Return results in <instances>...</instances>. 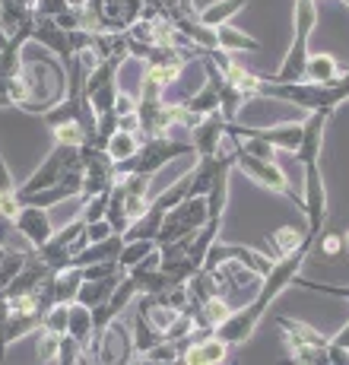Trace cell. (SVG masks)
I'll list each match as a JSON object with an SVG mask.
<instances>
[{"mask_svg":"<svg viewBox=\"0 0 349 365\" xmlns=\"http://www.w3.org/2000/svg\"><path fill=\"white\" fill-rule=\"evenodd\" d=\"M19 4H26V6H35V4H38V0H19Z\"/></svg>","mask_w":349,"mask_h":365,"instance_id":"obj_42","label":"cell"},{"mask_svg":"<svg viewBox=\"0 0 349 365\" xmlns=\"http://www.w3.org/2000/svg\"><path fill=\"white\" fill-rule=\"evenodd\" d=\"M115 111H118V121H121V118L137 115V99H134V96H127V93H121V96H118Z\"/></svg>","mask_w":349,"mask_h":365,"instance_id":"obj_36","label":"cell"},{"mask_svg":"<svg viewBox=\"0 0 349 365\" xmlns=\"http://www.w3.org/2000/svg\"><path fill=\"white\" fill-rule=\"evenodd\" d=\"M343 242H346V251H349V232H343Z\"/></svg>","mask_w":349,"mask_h":365,"instance_id":"obj_43","label":"cell"},{"mask_svg":"<svg viewBox=\"0 0 349 365\" xmlns=\"http://www.w3.org/2000/svg\"><path fill=\"white\" fill-rule=\"evenodd\" d=\"M181 156H197L191 140H184V137H146L143 143H140L137 156L118 165V175H146V178H152L159 168H165L172 159H181Z\"/></svg>","mask_w":349,"mask_h":365,"instance_id":"obj_4","label":"cell"},{"mask_svg":"<svg viewBox=\"0 0 349 365\" xmlns=\"http://www.w3.org/2000/svg\"><path fill=\"white\" fill-rule=\"evenodd\" d=\"M152 251H159V242H152V238H140V242H124V251L121 257H118V264H121V270H134L140 261H146V257L152 255Z\"/></svg>","mask_w":349,"mask_h":365,"instance_id":"obj_28","label":"cell"},{"mask_svg":"<svg viewBox=\"0 0 349 365\" xmlns=\"http://www.w3.org/2000/svg\"><path fill=\"white\" fill-rule=\"evenodd\" d=\"M174 365H187V362H184V359H178V362H174Z\"/></svg>","mask_w":349,"mask_h":365,"instance_id":"obj_44","label":"cell"},{"mask_svg":"<svg viewBox=\"0 0 349 365\" xmlns=\"http://www.w3.org/2000/svg\"><path fill=\"white\" fill-rule=\"evenodd\" d=\"M6 255H10V248H4V242H0V270H4V261H6Z\"/></svg>","mask_w":349,"mask_h":365,"instance_id":"obj_40","label":"cell"},{"mask_svg":"<svg viewBox=\"0 0 349 365\" xmlns=\"http://www.w3.org/2000/svg\"><path fill=\"white\" fill-rule=\"evenodd\" d=\"M121 277H124V273H118V277H108V279H93V283H83L76 302H83L86 308H102L105 302L115 296V289H118V283H121Z\"/></svg>","mask_w":349,"mask_h":365,"instance_id":"obj_21","label":"cell"},{"mask_svg":"<svg viewBox=\"0 0 349 365\" xmlns=\"http://www.w3.org/2000/svg\"><path fill=\"white\" fill-rule=\"evenodd\" d=\"M26 261H29V251H10L4 261V270H0V289H4L6 283H10L13 277H16L19 270L26 267Z\"/></svg>","mask_w":349,"mask_h":365,"instance_id":"obj_30","label":"cell"},{"mask_svg":"<svg viewBox=\"0 0 349 365\" xmlns=\"http://www.w3.org/2000/svg\"><path fill=\"white\" fill-rule=\"evenodd\" d=\"M343 4H346V6H349V0H343Z\"/></svg>","mask_w":349,"mask_h":365,"instance_id":"obj_46","label":"cell"},{"mask_svg":"<svg viewBox=\"0 0 349 365\" xmlns=\"http://www.w3.org/2000/svg\"><path fill=\"white\" fill-rule=\"evenodd\" d=\"M86 226H89V222L83 220L80 213H76L73 220L67 222V226H61L58 232L48 238L45 245H41V248H38V257H41V261H45L48 267H51L54 273H61V270H67V267H73V257L89 245ZM32 251H35V248H32Z\"/></svg>","mask_w":349,"mask_h":365,"instance_id":"obj_8","label":"cell"},{"mask_svg":"<svg viewBox=\"0 0 349 365\" xmlns=\"http://www.w3.org/2000/svg\"><path fill=\"white\" fill-rule=\"evenodd\" d=\"M330 343H337V346H343V349H349V321H346V324H343V327H340V331H337V334H333V336H330Z\"/></svg>","mask_w":349,"mask_h":365,"instance_id":"obj_38","label":"cell"},{"mask_svg":"<svg viewBox=\"0 0 349 365\" xmlns=\"http://www.w3.org/2000/svg\"><path fill=\"white\" fill-rule=\"evenodd\" d=\"M314 248L321 251L324 257H337L340 251H346V242H343V232H330V235H321Z\"/></svg>","mask_w":349,"mask_h":365,"instance_id":"obj_31","label":"cell"},{"mask_svg":"<svg viewBox=\"0 0 349 365\" xmlns=\"http://www.w3.org/2000/svg\"><path fill=\"white\" fill-rule=\"evenodd\" d=\"M229 365H239V362H229Z\"/></svg>","mask_w":349,"mask_h":365,"instance_id":"obj_47","label":"cell"},{"mask_svg":"<svg viewBox=\"0 0 349 365\" xmlns=\"http://www.w3.org/2000/svg\"><path fill=\"white\" fill-rule=\"evenodd\" d=\"M143 0H86L83 29L86 32H127L143 16Z\"/></svg>","mask_w":349,"mask_h":365,"instance_id":"obj_5","label":"cell"},{"mask_svg":"<svg viewBox=\"0 0 349 365\" xmlns=\"http://www.w3.org/2000/svg\"><path fill=\"white\" fill-rule=\"evenodd\" d=\"M279 331H283V346H286V356L289 362H298V365H308L318 353L327 349V336L318 331V327L305 324V321H296V318H276Z\"/></svg>","mask_w":349,"mask_h":365,"instance_id":"obj_11","label":"cell"},{"mask_svg":"<svg viewBox=\"0 0 349 365\" xmlns=\"http://www.w3.org/2000/svg\"><path fill=\"white\" fill-rule=\"evenodd\" d=\"M232 163H235V172H241L244 178H251L254 185L279 194V197L292 200L305 213V197H298V194L289 187V178H286V172L276 165V159H257V156H251L248 150H241V146L235 143L232 146Z\"/></svg>","mask_w":349,"mask_h":365,"instance_id":"obj_6","label":"cell"},{"mask_svg":"<svg viewBox=\"0 0 349 365\" xmlns=\"http://www.w3.org/2000/svg\"><path fill=\"white\" fill-rule=\"evenodd\" d=\"M13 229H16L35 251L54 235L51 216H48V210H41V207H23L16 216H13Z\"/></svg>","mask_w":349,"mask_h":365,"instance_id":"obj_15","label":"cell"},{"mask_svg":"<svg viewBox=\"0 0 349 365\" xmlns=\"http://www.w3.org/2000/svg\"><path fill=\"white\" fill-rule=\"evenodd\" d=\"M67 327H70V305H54L41 321V331H51L58 336H67Z\"/></svg>","mask_w":349,"mask_h":365,"instance_id":"obj_29","label":"cell"},{"mask_svg":"<svg viewBox=\"0 0 349 365\" xmlns=\"http://www.w3.org/2000/svg\"><path fill=\"white\" fill-rule=\"evenodd\" d=\"M124 251V235H111L105 242H93L73 257V267H89V264H105V261H118Z\"/></svg>","mask_w":349,"mask_h":365,"instance_id":"obj_19","label":"cell"},{"mask_svg":"<svg viewBox=\"0 0 349 365\" xmlns=\"http://www.w3.org/2000/svg\"><path fill=\"white\" fill-rule=\"evenodd\" d=\"M343 76L337 58L333 54H311L308 64H305V80L308 83H337Z\"/></svg>","mask_w":349,"mask_h":365,"instance_id":"obj_22","label":"cell"},{"mask_svg":"<svg viewBox=\"0 0 349 365\" xmlns=\"http://www.w3.org/2000/svg\"><path fill=\"white\" fill-rule=\"evenodd\" d=\"M86 235H89V245H93V242H105V238H111L115 235V229H111L108 220H99V222H89Z\"/></svg>","mask_w":349,"mask_h":365,"instance_id":"obj_34","label":"cell"},{"mask_svg":"<svg viewBox=\"0 0 349 365\" xmlns=\"http://www.w3.org/2000/svg\"><path fill=\"white\" fill-rule=\"evenodd\" d=\"M80 286H83V270L80 267H67V270L54 273V299H58V305H70V302H76Z\"/></svg>","mask_w":349,"mask_h":365,"instance_id":"obj_26","label":"cell"},{"mask_svg":"<svg viewBox=\"0 0 349 365\" xmlns=\"http://www.w3.org/2000/svg\"><path fill=\"white\" fill-rule=\"evenodd\" d=\"M10 226H13V222H6V220H0V242H4V235H6V232H10Z\"/></svg>","mask_w":349,"mask_h":365,"instance_id":"obj_39","label":"cell"},{"mask_svg":"<svg viewBox=\"0 0 349 365\" xmlns=\"http://www.w3.org/2000/svg\"><path fill=\"white\" fill-rule=\"evenodd\" d=\"M216 41H219V48L222 51H229V54H235V51H261V41L251 38L248 32L235 29L232 23H226V26L216 29Z\"/></svg>","mask_w":349,"mask_h":365,"instance_id":"obj_23","label":"cell"},{"mask_svg":"<svg viewBox=\"0 0 349 365\" xmlns=\"http://www.w3.org/2000/svg\"><path fill=\"white\" fill-rule=\"evenodd\" d=\"M305 226L311 232L324 235V222H327V187H324V175L321 165L305 168Z\"/></svg>","mask_w":349,"mask_h":365,"instance_id":"obj_13","label":"cell"},{"mask_svg":"<svg viewBox=\"0 0 349 365\" xmlns=\"http://www.w3.org/2000/svg\"><path fill=\"white\" fill-rule=\"evenodd\" d=\"M248 4L251 0H213V4L200 13V23L209 26V29H219V26H226L229 19H232L239 10H244Z\"/></svg>","mask_w":349,"mask_h":365,"instance_id":"obj_25","label":"cell"},{"mask_svg":"<svg viewBox=\"0 0 349 365\" xmlns=\"http://www.w3.org/2000/svg\"><path fill=\"white\" fill-rule=\"evenodd\" d=\"M257 96H267V99H283L292 102L298 108H305L308 115H327L330 118L337 111V105H343L349 99V70L340 76L337 83H267L261 76V89Z\"/></svg>","mask_w":349,"mask_h":365,"instance_id":"obj_2","label":"cell"},{"mask_svg":"<svg viewBox=\"0 0 349 365\" xmlns=\"http://www.w3.org/2000/svg\"><path fill=\"white\" fill-rule=\"evenodd\" d=\"M67 336L83 349V356L93 353V343H95L93 308H86L83 302H70V327H67Z\"/></svg>","mask_w":349,"mask_h":365,"instance_id":"obj_17","label":"cell"},{"mask_svg":"<svg viewBox=\"0 0 349 365\" xmlns=\"http://www.w3.org/2000/svg\"><path fill=\"white\" fill-rule=\"evenodd\" d=\"M292 19H296L292 23V45L276 73L264 76L267 83H302L305 80V64L311 58L308 41H311V32L318 29V0H296Z\"/></svg>","mask_w":349,"mask_h":365,"instance_id":"obj_3","label":"cell"},{"mask_svg":"<svg viewBox=\"0 0 349 365\" xmlns=\"http://www.w3.org/2000/svg\"><path fill=\"white\" fill-rule=\"evenodd\" d=\"M41 365H58V362H41Z\"/></svg>","mask_w":349,"mask_h":365,"instance_id":"obj_45","label":"cell"},{"mask_svg":"<svg viewBox=\"0 0 349 365\" xmlns=\"http://www.w3.org/2000/svg\"><path fill=\"white\" fill-rule=\"evenodd\" d=\"M140 143H143V133H130V130H118L115 137L105 143V153H108L111 159H115L118 165L127 163V159H134L140 153Z\"/></svg>","mask_w":349,"mask_h":365,"instance_id":"obj_24","label":"cell"},{"mask_svg":"<svg viewBox=\"0 0 349 365\" xmlns=\"http://www.w3.org/2000/svg\"><path fill=\"white\" fill-rule=\"evenodd\" d=\"M0 4H4V0H0Z\"/></svg>","mask_w":349,"mask_h":365,"instance_id":"obj_48","label":"cell"},{"mask_svg":"<svg viewBox=\"0 0 349 365\" xmlns=\"http://www.w3.org/2000/svg\"><path fill=\"white\" fill-rule=\"evenodd\" d=\"M302 238H305V229H292V226L276 229V232L270 235V257H274V261H279V257L292 255V251L302 245Z\"/></svg>","mask_w":349,"mask_h":365,"instance_id":"obj_27","label":"cell"},{"mask_svg":"<svg viewBox=\"0 0 349 365\" xmlns=\"http://www.w3.org/2000/svg\"><path fill=\"white\" fill-rule=\"evenodd\" d=\"M327 356H330L333 365H349V349L337 346V343H327Z\"/></svg>","mask_w":349,"mask_h":365,"instance_id":"obj_37","label":"cell"},{"mask_svg":"<svg viewBox=\"0 0 349 365\" xmlns=\"http://www.w3.org/2000/svg\"><path fill=\"white\" fill-rule=\"evenodd\" d=\"M324 124H327V115H308L305 118V137H302V146L296 150V159L302 163V168L318 165L321 146H324Z\"/></svg>","mask_w":349,"mask_h":365,"instance_id":"obj_18","label":"cell"},{"mask_svg":"<svg viewBox=\"0 0 349 365\" xmlns=\"http://www.w3.org/2000/svg\"><path fill=\"white\" fill-rule=\"evenodd\" d=\"M318 232H311L308 226H305V238H302V245H298L292 255H286V257H279V261L274 264V270L264 277V283H261V289H257V296L248 302V305H241L239 312H232L229 314V321L226 324H219V334L222 340L229 343V346H244V343L254 336L257 331V324L264 321V314H267V308L274 305V302L283 296L289 286H296V279L302 277V267L308 264V257H311V251H314V245H318Z\"/></svg>","mask_w":349,"mask_h":365,"instance_id":"obj_1","label":"cell"},{"mask_svg":"<svg viewBox=\"0 0 349 365\" xmlns=\"http://www.w3.org/2000/svg\"><path fill=\"white\" fill-rule=\"evenodd\" d=\"M222 140H226V118L216 111V115H207L197 128L191 130V143L197 159H216L222 156Z\"/></svg>","mask_w":349,"mask_h":365,"instance_id":"obj_14","label":"cell"},{"mask_svg":"<svg viewBox=\"0 0 349 365\" xmlns=\"http://www.w3.org/2000/svg\"><path fill=\"white\" fill-rule=\"evenodd\" d=\"M80 163H83V194H80V207L86 200L99 197V194L111 191L118 181V163L102 150V146H80Z\"/></svg>","mask_w":349,"mask_h":365,"instance_id":"obj_10","label":"cell"},{"mask_svg":"<svg viewBox=\"0 0 349 365\" xmlns=\"http://www.w3.org/2000/svg\"><path fill=\"white\" fill-rule=\"evenodd\" d=\"M67 10H70L67 0H38V4H35V13H38V16H48V19L64 16Z\"/></svg>","mask_w":349,"mask_h":365,"instance_id":"obj_32","label":"cell"},{"mask_svg":"<svg viewBox=\"0 0 349 365\" xmlns=\"http://www.w3.org/2000/svg\"><path fill=\"white\" fill-rule=\"evenodd\" d=\"M51 273H54V270H51V267H48L45 261H41V257H38V251H29V261H26V267H23V270H19L16 277H13L10 283H6L0 292H4L6 299L29 296V292L38 289V286L45 283L48 277H51Z\"/></svg>","mask_w":349,"mask_h":365,"instance_id":"obj_16","label":"cell"},{"mask_svg":"<svg viewBox=\"0 0 349 365\" xmlns=\"http://www.w3.org/2000/svg\"><path fill=\"white\" fill-rule=\"evenodd\" d=\"M207 220H209V200L207 197L181 200L178 207L165 216L162 232H159V238H156L159 248H165V245H172V242H181V238H194L200 229L207 226Z\"/></svg>","mask_w":349,"mask_h":365,"instance_id":"obj_9","label":"cell"},{"mask_svg":"<svg viewBox=\"0 0 349 365\" xmlns=\"http://www.w3.org/2000/svg\"><path fill=\"white\" fill-rule=\"evenodd\" d=\"M6 324H10V299L0 292V362H4V356H6V343H4Z\"/></svg>","mask_w":349,"mask_h":365,"instance_id":"obj_33","label":"cell"},{"mask_svg":"<svg viewBox=\"0 0 349 365\" xmlns=\"http://www.w3.org/2000/svg\"><path fill=\"white\" fill-rule=\"evenodd\" d=\"M184 343V349H181V359L187 365H229L232 359V346H229L226 340H222L216 331H194Z\"/></svg>","mask_w":349,"mask_h":365,"instance_id":"obj_12","label":"cell"},{"mask_svg":"<svg viewBox=\"0 0 349 365\" xmlns=\"http://www.w3.org/2000/svg\"><path fill=\"white\" fill-rule=\"evenodd\" d=\"M70 6H76V10H83V6H86V0H67Z\"/></svg>","mask_w":349,"mask_h":365,"instance_id":"obj_41","label":"cell"},{"mask_svg":"<svg viewBox=\"0 0 349 365\" xmlns=\"http://www.w3.org/2000/svg\"><path fill=\"white\" fill-rule=\"evenodd\" d=\"M73 168H80V146L54 143L51 153L41 159V165L35 168L23 185H19L16 197H29V194H38V191H45V187L61 185V181H64Z\"/></svg>","mask_w":349,"mask_h":365,"instance_id":"obj_7","label":"cell"},{"mask_svg":"<svg viewBox=\"0 0 349 365\" xmlns=\"http://www.w3.org/2000/svg\"><path fill=\"white\" fill-rule=\"evenodd\" d=\"M19 185L13 178V172L6 168V159H4V150H0V194H16Z\"/></svg>","mask_w":349,"mask_h":365,"instance_id":"obj_35","label":"cell"},{"mask_svg":"<svg viewBox=\"0 0 349 365\" xmlns=\"http://www.w3.org/2000/svg\"><path fill=\"white\" fill-rule=\"evenodd\" d=\"M130 334H134V349H137V356H146L150 349H156L159 343H165V334L159 331V327L152 324V321L146 318L140 308H134V327H130Z\"/></svg>","mask_w":349,"mask_h":365,"instance_id":"obj_20","label":"cell"}]
</instances>
